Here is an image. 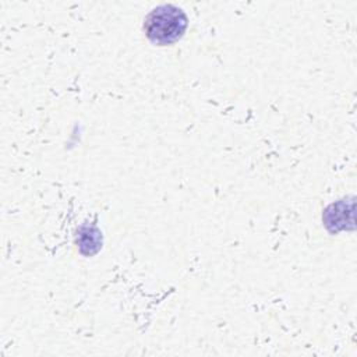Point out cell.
I'll list each match as a JSON object with an SVG mask.
<instances>
[{
    "label": "cell",
    "instance_id": "6da1fadb",
    "mask_svg": "<svg viewBox=\"0 0 357 357\" xmlns=\"http://www.w3.org/2000/svg\"><path fill=\"white\" fill-rule=\"evenodd\" d=\"M187 28V17L181 8L165 4L152 10L144 22L148 39L156 45H170L178 40Z\"/></svg>",
    "mask_w": 357,
    "mask_h": 357
}]
</instances>
